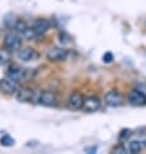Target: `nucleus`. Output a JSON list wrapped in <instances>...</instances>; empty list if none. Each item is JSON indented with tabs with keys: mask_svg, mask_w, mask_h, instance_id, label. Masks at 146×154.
<instances>
[{
	"mask_svg": "<svg viewBox=\"0 0 146 154\" xmlns=\"http://www.w3.org/2000/svg\"><path fill=\"white\" fill-rule=\"evenodd\" d=\"M20 34L14 32H9L4 36V48L8 52H18L22 48V39H21Z\"/></svg>",
	"mask_w": 146,
	"mask_h": 154,
	"instance_id": "1",
	"label": "nucleus"
},
{
	"mask_svg": "<svg viewBox=\"0 0 146 154\" xmlns=\"http://www.w3.org/2000/svg\"><path fill=\"white\" fill-rule=\"evenodd\" d=\"M7 78L14 80L17 83H21L29 78V70L23 69V67H21L18 65H12L7 70Z\"/></svg>",
	"mask_w": 146,
	"mask_h": 154,
	"instance_id": "2",
	"label": "nucleus"
},
{
	"mask_svg": "<svg viewBox=\"0 0 146 154\" xmlns=\"http://www.w3.org/2000/svg\"><path fill=\"white\" fill-rule=\"evenodd\" d=\"M38 104L43 105V106H48V108H52V106H57L58 104V97L54 92L50 91H43L38 95L36 98Z\"/></svg>",
	"mask_w": 146,
	"mask_h": 154,
	"instance_id": "3",
	"label": "nucleus"
},
{
	"mask_svg": "<svg viewBox=\"0 0 146 154\" xmlns=\"http://www.w3.org/2000/svg\"><path fill=\"white\" fill-rule=\"evenodd\" d=\"M105 104L110 108H119L124 104V97L118 89H111L105 95Z\"/></svg>",
	"mask_w": 146,
	"mask_h": 154,
	"instance_id": "4",
	"label": "nucleus"
},
{
	"mask_svg": "<svg viewBox=\"0 0 146 154\" xmlns=\"http://www.w3.org/2000/svg\"><path fill=\"white\" fill-rule=\"evenodd\" d=\"M67 49L65 48H59V47H52L48 52H47V58L50 62H58V61H63L67 57Z\"/></svg>",
	"mask_w": 146,
	"mask_h": 154,
	"instance_id": "5",
	"label": "nucleus"
},
{
	"mask_svg": "<svg viewBox=\"0 0 146 154\" xmlns=\"http://www.w3.org/2000/svg\"><path fill=\"white\" fill-rule=\"evenodd\" d=\"M101 98L97 96H89L87 98H84V104H83V109L87 113H94L97 110L101 109Z\"/></svg>",
	"mask_w": 146,
	"mask_h": 154,
	"instance_id": "6",
	"label": "nucleus"
},
{
	"mask_svg": "<svg viewBox=\"0 0 146 154\" xmlns=\"http://www.w3.org/2000/svg\"><path fill=\"white\" fill-rule=\"evenodd\" d=\"M16 97L20 102H32L38 98L35 96V91L29 87H20V89L16 93Z\"/></svg>",
	"mask_w": 146,
	"mask_h": 154,
	"instance_id": "7",
	"label": "nucleus"
},
{
	"mask_svg": "<svg viewBox=\"0 0 146 154\" xmlns=\"http://www.w3.org/2000/svg\"><path fill=\"white\" fill-rule=\"evenodd\" d=\"M128 102L132 106H144L146 105V95L140 89H132L128 95Z\"/></svg>",
	"mask_w": 146,
	"mask_h": 154,
	"instance_id": "8",
	"label": "nucleus"
},
{
	"mask_svg": "<svg viewBox=\"0 0 146 154\" xmlns=\"http://www.w3.org/2000/svg\"><path fill=\"white\" fill-rule=\"evenodd\" d=\"M17 56H18L21 61L30 62V61H35V60L39 58V53L34 48H31V47H25V48H21L17 52Z\"/></svg>",
	"mask_w": 146,
	"mask_h": 154,
	"instance_id": "9",
	"label": "nucleus"
},
{
	"mask_svg": "<svg viewBox=\"0 0 146 154\" xmlns=\"http://www.w3.org/2000/svg\"><path fill=\"white\" fill-rule=\"evenodd\" d=\"M0 89H2L4 93H7V95H16L17 91L20 89V85L17 82H14V80L5 78L0 82Z\"/></svg>",
	"mask_w": 146,
	"mask_h": 154,
	"instance_id": "10",
	"label": "nucleus"
},
{
	"mask_svg": "<svg viewBox=\"0 0 146 154\" xmlns=\"http://www.w3.org/2000/svg\"><path fill=\"white\" fill-rule=\"evenodd\" d=\"M31 27L38 35H43L50 29V21H48L47 18H36L32 22Z\"/></svg>",
	"mask_w": 146,
	"mask_h": 154,
	"instance_id": "11",
	"label": "nucleus"
},
{
	"mask_svg": "<svg viewBox=\"0 0 146 154\" xmlns=\"http://www.w3.org/2000/svg\"><path fill=\"white\" fill-rule=\"evenodd\" d=\"M83 104H84V97L79 92L71 93L70 97H68V100H67V105H68V108H70L71 110L81 109L83 108Z\"/></svg>",
	"mask_w": 146,
	"mask_h": 154,
	"instance_id": "12",
	"label": "nucleus"
},
{
	"mask_svg": "<svg viewBox=\"0 0 146 154\" xmlns=\"http://www.w3.org/2000/svg\"><path fill=\"white\" fill-rule=\"evenodd\" d=\"M146 148V141H138L133 140L128 144V152L129 153H140Z\"/></svg>",
	"mask_w": 146,
	"mask_h": 154,
	"instance_id": "13",
	"label": "nucleus"
},
{
	"mask_svg": "<svg viewBox=\"0 0 146 154\" xmlns=\"http://www.w3.org/2000/svg\"><path fill=\"white\" fill-rule=\"evenodd\" d=\"M131 136H132V131L129 130V128H124V130H122V131L119 132L118 141H119L120 144H123V143H126V141L129 140Z\"/></svg>",
	"mask_w": 146,
	"mask_h": 154,
	"instance_id": "14",
	"label": "nucleus"
},
{
	"mask_svg": "<svg viewBox=\"0 0 146 154\" xmlns=\"http://www.w3.org/2000/svg\"><path fill=\"white\" fill-rule=\"evenodd\" d=\"M0 144H2L3 146H7V148L13 146L14 145V139L12 137V136H9V135H4L3 137H0Z\"/></svg>",
	"mask_w": 146,
	"mask_h": 154,
	"instance_id": "15",
	"label": "nucleus"
},
{
	"mask_svg": "<svg viewBox=\"0 0 146 154\" xmlns=\"http://www.w3.org/2000/svg\"><path fill=\"white\" fill-rule=\"evenodd\" d=\"M58 39H59V43H61V44H70L71 43V36L68 35V34L66 32V31H61L58 34Z\"/></svg>",
	"mask_w": 146,
	"mask_h": 154,
	"instance_id": "16",
	"label": "nucleus"
},
{
	"mask_svg": "<svg viewBox=\"0 0 146 154\" xmlns=\"http://www.w3.org/2000/svg\"><path fill=\"white\" fill-rule=\"evenodd\" d=\"M8 61H9V56H8V53L5 52V51L0 49V66L7 65Z\"/></svg>",
	"mask_w": 146,
	"mask_h": 154,
	"instance_id": "17",
	"label": "nucleus"
},
{
	"mask_svg": "<svg viewBox=\"0 0 146 154\" xmlns=\"http://www.w3.org/2000/svg\"><path fill=\"white\" fill-rule=\"evenodd\" d=\"M102 58H104V62L110 63V62L114 60V56H113V53H111V52H106V53L104 54V57H102Z\"/></svg>",
	"mask_w": 146,
	"mask_h": 154,
	"instance_id": "18",
	"label": "nucleus"
},
{
	"mask_svg": "<svg viewBox=\"0 0 146 154\" xmlns=\"http://www.w3.org/2000/svg\"><path fill=\"white\" fill-rule=\"evenodd\" d=\"M128 149H126V146H117L114 148V152L115 153H127Z\"/></svg>",
	"mask_w": 146,
	"mask_h": 154,
	"instance_id": "19",
	"label": "nucleus"
},
{
	"mask_svg": "<svg viewBox=\"0 0 146 154\" xmlns=\"http://www.w3.org/2000/svg\"><path fill=\"white\" fill-rule=\"evenodd\" d=\"M87 152H96V146H93V148H88V149H87Z\"/></svg>",
	"mask_w": 146,
	"mask_h": 154,
	"instance_id": "20",
	"label": "nucleus"
},
{
	"mask_svg": "<svg viewBox=\"0 0 146 154\" xmlns=\"http://www.w3.org/2000/svg\"><path fill=\"white\" fill-rule=\"evenodd\" d=\"M145 88H146V84H145Z\"/></svg>",
	"mask_w": 146,
	"mask_h": 154,
	"instance_id": "21",
	"label": "nucleus"
}]
</instances>
